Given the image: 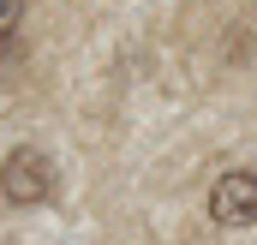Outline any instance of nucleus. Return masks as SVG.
<instances>
[{
	"label": "nucleus",
	"mask_w": 257,
	"mask_h": 245,
	"mask_svg": "<svg viewBox=\"0 0 257 245\" xmlns=\"http://www.w3.org/2000/svg\"><path fill=\"white\" fill-rule=\"evenodd\" d=\"M0 197H6L12 209L48 203V197H54V162H48V150H36V144L6 150V156H0Z\"/></svg>",
	"instance_id": "nucleus-1"
},
{
	"label": "nucleus",
	"mask_w": 257,
	"mask_h": 245,
	"mask_svg": "<svg viewBox=\"0 0 257 245\" xmlns=\"http://www.w3.org/2000/svg\"><path fill=\"white\" fill-rule=\"evenodd\" d=\"M209 221H221V227H251L257 221V174L251 168H227L209 185Z\"/></svg>",
	"instance_id": "nucleus-2"
},
{
	"label": "nucleus",
	"mask_w": 257,
	"mask_h": 245,
	"mask_svg": "<svg viewBox=\"0 0 257 245\" xmlns=\"http://www.w3.org/2000/svg\"><path fill=\"white\" fill-rule=\"evenodd\" d=\"M24 6H30V0H0V60L18 48V24H24Z\"/></svg>",
	"instance_id": "nucleus-3"
}]
</instances>
